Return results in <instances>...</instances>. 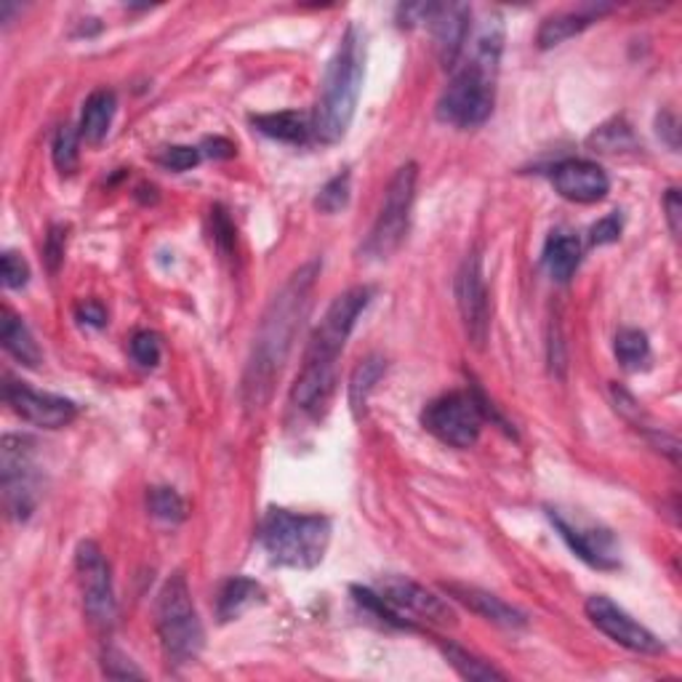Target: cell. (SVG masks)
Returning <instances> with one entry per match:
<instances>
[{
	"label": "cell",
	"instance_id": "obj_1",
	"mask_svg": "<svg viewBox=\"0 0 682 682\" xmlns=\"http://www.w3.org/2000/svg\"><path fill=\"white\" fill-rule=\"evenodd\" d=\"M318 275L320 262H309L296 270L286 280V286L273 296L262 323H258L254 350H251L243 374V403L251 410L264 408L273 397L275 378L280 376L283 365H286L296 331H299L307 315L309 294H312Z\"/></svg>",
	"mask_w": 682,
	"mask_h": 682
},
{
	"label": "cell",
	"instance_id": "obj_2",
	"mask_svg": "<svg viewBox=\"0 0 682 682\" xmlns=\"http://www.w3.org/2000/svg\"><path fill=\"white\" fill-rule=\"evenodd\" d=\"M365 75V46L355 28L341 37L337 54L326 69L323 91H320L318 112H315V134L320 142H341L355 118L360 88Z\"/></svg>",
	"mask_w": 682,
	"mask_h": 682
},
{
	"label": "cell",
	"instance_id": "obj_3",
	"mask_svg": "<svg viewBox=\"0 0 682 682\" xmlns=\"http://www.w3.org/2000/svg\"><path fill=\"white\" fill-rule=\"evenodd\" d=\"M258 541L275 565L309 571L323 563L331 541V520L320 515L270 509L258 526Z\"/></svg>",
	"mask_w": 682,
	"mask_h": 682
},
{
	"label": "cell",
	"instance_id": "obj_4",
	"mask_svg": "<svg viewBox=\"0 0 682 682\" xmlns=\"http://www.w3.org/2000/svg\"><path fill=\"white\" fill-rule=\"evenodd\" d=\"M498 56L470 52L453 67L451 84L438 102V118L457 129H477L491 118L496 102Z\"/></svg>",
	"mask_w": 682,
	"mask_h": 682
},
{
	"label": "cell",
	"instance_id": "obj_5",
	"mask_svg": "<svg viewBox=\"0 0 682 682\" xmlns=\"http://www.w3.org/2000/svg\"><path fill=\"white\" fill-rule=\"evenodd\" d=\"M155 627L170 664H189L204 650V622H200L198 608L189 595L185 573H174L163 584L155 603Z\"/></svg>",
	"mask_w": 682,
	"mask_h": 682
},
{
	"label": "cell",
	"instance_id": "obj_6",
	"mask_svg": "<svg viewBox=\"0 0 682 682\" xmlns=\"http://www.w3.org/2000/svg\"><path fill=\"white\" fill-rule=\"evenodd\" d=\"M416 182H419V166L416 163H406V166L395 170L393 182H389L387 193H384L376 222L363 243L365 256L387 258L400 249L403 240L408 235L410 211H414L416 200Z\"/></svg>",
	"mask_w": 682,
	"mask_h": 682
},
{
	"label": "cell",
	"instance_id": "obj_7",
	"mask_svg": "<svg viewBox=\"0 0 682 682\" xmlns=\"http://www.w3.org/2000/svg\"><path fill=\"white\" fill-rule=\"evenodd\" d=\"M371 296H374V290L369 286H355L333 299V305L326 309L323 320L309 337L305 365H337L358 318L371 305Z\"/></svg>",
	"mask_w": 682,
	"mask_h": 682
},
{
	"label": "cell",
	"instance_id": "obj_8",
	"mask_svg": "<svg viewBox=\"0 0 682 682\" xmlns=\"http://www.w3.org/2000/svg\"><path fill=\"white\" fill-rule=\"evenodd\" d=\"M421 425L440 443L451 448H472L483 432V414L472 393H448L432 400L421 414Z\"/></svg>",
	"mask_w": 682,
	"mask_h": 682
},
{
	"label": "cell",
	"instance_id": "obj_9",
	"mask_svg": "<svg viewBox=\"0 0 682 682\" xmlns=\"http://www.w3.org/2000/svg\"><path fill=\"white\" fill-rule=\"evenodd\" d=\"M6 509L14 520H28L37 504V472L33 464V440L22 435H6L0 451Z\"/></svg>",
	"mask_w": 682,
	"mask_h": 682
},
{
	"label": "cell",
	"instance_id": "obj_10",
	"mask_svg": "<svg viewBox=\"0 0 682 682\" xmlns=\"http://www.w3.org/2000/svg\"><path fill=\"white\" fill-rule=\"evenodd\" d=\"M75 571H78L80 595L88 622L99 629H110L116 624V592H112L110 565L102 549L94 541H84L75 552Z\"/></svg>",
	"mask_w": 682,
	"mask_h": 682
},
{
	"label": "cell",
	"instance_id": "obj_11",
	"mask_svg": "<svg viewBox=\"0 0 682 682\" xmlns=\"http://www.w3.org/2000/svg\"><path fill=\"white\" fill-rule=\"evenodd\" d=\"M457 305L466 337H470L477 350H483L491 331V301L488 288H485L483 264H480L475 251L466 254L457 273Z\"/></svg>",
	"mask_w": 682,
	"mask_h": 682
},
{
	"label": "cell",
	"instance_id": "obj_12",
	"mask_svg": "<svg viewBox=\"0 0 682 682\" xmlns=\"http://www.w3.org/2000/svg\"><path fill=\"white\" fill-rule=\"evenodd\" d=\"M586 616L595 627L603 631L605 637L618 642L622 648L635 650V653H646V656H659L664 653V642L653 635V631L637 624L627 610L618 608L610 597L605 595H592L586 600Z\"/></svg>",
	"mask_w": 682,
	"mask_h": 682
},
{
	"label": "cell",
	"instance_id": "obj_13",
	"mask_svg": "<svg viewBox=\"0 0 682 682\" xmlns=\"http://www.w3.org/2000/svg\"><path fill=\"white\" fill-rule=\"evenodd\" d=\"M3 400L9 403L11 410H14L16 416H22L28 425H35L41 429H62L73 425L75 416H78V406H75L73 400H67V397L37 393V389L28 387L24 382H14V378H6Z\"/></svg>",
	"mask_w": 682,
	"mask_h": 682
},
{
	"label": "cell",
	"instance_id": "obj_14",
	"mask_svg": "<svg viewBox=\"0 0 682 682\" xmlns=\"http://www.w3.org/2000/svg\"><path fill=\"white\" fill-rule=\"evenodd\" d=\"M378 595L387 600L397 614H403V616L425 618V622L438 624V627H448V624L457 622L451 605H448L443 597H438L435 592H429L427 586L416 584V581H410L406 576L384 579L382 592H378Z\"/></svg>",
	"mask_w": 682,
	"mask_h": 682
},
{
	"label": "cell",
	"instance_id": "obj_15",
	"mask_svg": "<svg viewBox=\"0 0 682 682\" xmlns=\"http://www.w3.org/2000/svg\"><path fill=\"white\" fill-rule=\"evenodd\" d=\"M470 19H472L470 6H461V3L429 6L427 24H429V30H432L440 62H443V67L448 69L457 67L459 56L461 52H464L466 37H470Z\"/></svg>",
	"mask_w": 682,
	"mask_h": 682
},
{
	"label": "cell",
	"instance_id": "obj_16",
	"mask_svg": "<svg viewBox=\"0 0 682 682\" xmlns=\"http://www.w3.org/2000/svg\"><path fill=\"white\" fill-rule=\"evenodd\" d=\"M552 185L571 204H597L608 195L610 179L592 161H563L552 168Z\"/></svg>",
	"mask_w": 682,
	"mask_h": 682
},
{
	"label": "cell",
	"instance_id": "obj_17",
	"mask_svg": "<svg viewBox=\"0 0 682 682\" xmlns=\"http://www.w3.org/2000/svg\"><path fill=\"white\" fill-rule=\"evenodd\" d=\"M549 520L552 526L560 530V536L568 541V547L579 554L584 563L592 568H616V554H614V539H610L608 530H595V528H579L573 522H568L558 509H549Z\"/></svg>",
	"mask_w": 682,
	"mask_h": 682
},
{
	"label": "cell",
	"instance_id": "obj_18",
	"mask_svg": "<svg viewBox=\"0 0 682 682\" xmlns=\"http://www.w3.org/2000/svg\"><path fill=\"white\" fill-rule=\"evenodd\" d=\"M333 384L337 365H301V374L296 376L288 395L290 410L299 416H318L333 393Z\"/></svg>",
	"mask_w": 682,
	"mask_h": 682
},
{
	"label": "cell",
	"instance_id": "obj_19",
	"mask_svg": "<svg viewBox=\"0 0 682 682\" xmlns=\"http://www.w3.org/2000/svg\"><path fill=\"white\" fill-rule=\"evenodd\" d=\"M446 592L453 600H459L461 605H466V608H470L472 614H477L480 618H485V622L496 624V627L520 629V627H526V624H528V618H526V614H522V610H517L515 605L504 603L502 597L491 595V592L477 590V586L446 584Z\"/></svg>",
	"mask_w": 682,
	"mask_h": 682
},
{
	"label": "cell",
	"instance_id": "obj_20",
	"mask_svg": "<svg viewBox=\"0 0 682 682\" xmlns=\"http://www.w3.org/2000/svg\"><path fill=\"white\" fill-rule=\"evenodd\" d=\"M608 11H610V6H605V3H586L576 11H563V14L549 16L541 22L536 43H539V48L560 46V43L571 41V37L584 33L586 28H592V24H595L600 16L608 14Z\"/></svg>",
	"mask_w": 682,
	"mask_h": 682
},
{
	"label": "cell",
	"instance_id": "obj_21",
	"mask_svg": "<svg viewBox=\"0 0 682 682\" xmlns=\"http://www.w3.org/2000/svg\"><path fill=\"white\" fill-rule=\"evenodd\" d=\"M0 341H3V350L9 352V355L14 360H19L22 365H28V369H35V365H41L43 352H41V346H37L33 331L24 326L22 318H16L14 312H9V309H3Z\"/></svg>",
	"mask_w": 682,
	"mask_h": 682
},
{
	"label": "cell",
	"instance_id": "obj_22",
	"mask_svg": "<svg viewBox=\"0 0 682 682\" xmlns=\"http://www.w3.org/2000/svg\"><path fill=\"white\" fill-rule=\"evenodd\" d=\"M251 123L256 125V131H262L264 136L277 139V142L288 144H305L309 134L315 131V125H309V118L305 112L296 110H283V112H270V116H254Z\"/></svg>",
	"mask_w": 682,
	"mask_h": 682
},
{
	"label": "cell",
	"instance_id": "obj_23",
	"mask_svg": "<svg viewBox=\"0 0 682 682\" xmlns=\"http://www.w3.org/2000/svg\"><path fill=\"white\" fill-rule=\"evenodd\" d=\"M264 600V590L256 584V581L235 576L230 579L219 592V603H217V614L222 622H235L245 614L249 608H254L256 603Z\"/></svg>",
	"mask_w": 682,
	"mask_h": 682
},
{
	"label": "cell",
	"instance_id": "obj_24",
	"mask_svg": "<svg viewBox=\"0 0 682 682\" xmlns=\"http://www.w3.org/2000/svg\"><path fill=\"white\" fill-rule=\"evenodd\" d=\"M116 110H118L116 94L94 91L91 97L86 99L84 116H80V136L91 144L102 142L107 131H110L112 118H116Z\"/></svg>",
	"mask_w": 682,
	"mask_h": 682
},
{
	"label": "cell",
	"instance_id": "obj_25",
	"mask_svg": "<svg viewBox=\"0 0 682 682\" xmlns=\"http://www.w3.org/2000/svg\"><path fill=\"white\" fill-rule=\"evenodd\" d=\"M581 264V243L573 235H552L544 245V267L558 283L571 280Z\"/></svg>",
	"mask_w": 682,
	"mask_h": 682
},
{
	"label": "cell",
	"instance_id": "obj_26",
	"mask_svg": "<svg viewBox=\"0 0 682 682\" xmlns=\"http://www.w3.org/2000/svg\"><path fill=\"white\" fill-rule=\"evenodd\" d=\"M384 371H387V360L378 358V355L365 358L363 363H360L358 369L352 371V376H350V408H352V416H355V419H363L365 416L369 395L374 393L376 382L384 376Z\"/></svg>",
	"mask_w": 682,
	"mask_h": 682
},
{
	"label": "cell",
	"instance_id": "obj_27",
	"mask_svg": "<svg viewBox=\"0 0 682 682\" xmlns=\"http://www.w3.org/2000/svg\"><path fill=\"white\" fill-rule=\"evenodd\" d=\"M440 648H443L448 664L457 669V672H459L464 680H472V682L507 680V674H504L502 669H496L494 664H488V661L477 659V656H472L470 650L459 648L457 642H440Z\"/></svg>",
	"mask_w": 682,
	"mask_h": 682
},
{
	"label": "cell",
	"instance_id": "obj_28",
	"mask_svg": "<svg viewBox=\"0 0 682 682\" xmlns=\"http://www.w3.org/2000/svg\"><path fill=\"white\" fill-rule=\"evenodd\" d=\"M616 358L624 369L637 371L642 365H648L650 360V341L642 331L637 328H622L616 333Z\"/></svg>",
	"mask_w": 682,
	"mask_h": 682
},
{
	"label": "cell",
	"instance_id": "obj_29",
	"mask_svg": "<svg viewBox=\"0 0 682 682\" xmlns=\"http://www.w3.org/2000/svg\"><path fill=\"white\" fill-rule=\"evenodd\" d=\"M590 147L600 150V153H618V150L635 147V134L624 120H610L590 136Z\"/></svg>",
	"mask_w": 682,
	"mask_h": 682
},
{
	"label": "cell",
	"instance_id": "obj_30",
	"mask_svg": "<svg viewBox=\"0 0 682 682\" xmlns=\"http://www.w3.org/2000/svg\"><path fill=\"white\" fill-rule=\"evenodd\" d=\"M350 193H352V176L350 170H341V174L333 176L331 182H326L323 189L315 198V208L323 213H339L341 208H346L350 204Z\"/></svg>",
	"mask_w": 682,
	"mask_h": 682
},
{
	"label": "cell",
	"instance_id": "obj_31",
	"mask_svg": "<svg viewBox=\"0 0 682 682\" xmlns=\"http://www.w3.org/2000/svg\"><path fill=\"white\" fill-rule=\"evenodd\" d=\"M78 142H80V134L73 129V125H62L59 131H56L54 136V163L56 168L62 170V174H73L75 168H78Z\"/></svg>",
	"mask_w": 682,
	"mask_h": 682
},
{
	"label": "cell",
	"instance_id": "obj_32",
	"mask_svg": "<svg viewBox=\"0 0 682 682\" xmlns=\"http://www.w3.org/2000/svg\"><path fill=\"white\" fill-rule=\"evenodd\" d=\"M147 507L157 520L179 522L185 520V502L174 488H153L147 494Z\"/></svg>",
	"mask_w": 682,
	"mask_h": 682
},
{
	"label": "cell",
	"instance_id": "obj_33",
	"mask_svg": "<svg viewBox=\"0 0 682 682\" xmlns=\"http://www.w3.org/2000/svg\"><path fill=\"white\" fill-rule=\"evenodd\" d=\"M161 337L153 331H136L134 339H131V355H134V360L139 365H144V369H155L157 360H161Z\"/></svg>",
	"mask_w": 682,
	"mask_h": 682
},
{
	"label": "cell",
	"instance_id": "obj_34",
	"mask_svg": "<svg viewBox=\"0 0 682 682\" xmlns=\"http://www.w3.org/2000/svg\"><path fill=\"white\" fill-rule=\"evenodd\" d=\"M198 161H200V150L198 147H185V144L166 147L161 155H157V163H161L163 168L176 170V174L195 168L198 166Z\"/></svg>",
	"mask_w": 682,
	"mask_h": 682
},
{
	"label": "cell",
	"instance_id": "obj_35",
	"mask_svg": "<svg viewBox=\"0 0 682 682\" xmlns=\"http://www.w3.org/2000/svg\"><path fill=\"white\" fill-rule=\"evenodd\" d=\"M0 270H3V286L16 290L24 288L30 280V267L22 256L14 254V251H6L3 258H0Z\"/></svg>",
	"mask_w": 682,
	"mask_h": 682
},
{
	"label": "cell",
	"instance_id": "obj_36",
	"mask_svg": "<svg viewBox=\"0 0 682 682\" xmlns=\"http://www.w3.org/2000/svg\"><path fill=\"white\" fill-rule=\"evenodd\" d=\"M622 230H624L622 217H618V213H608V217H603L600 222L592 224V230H590L592 245L616 243V240L622 238Z\"/></svg>",
	"mask_w": 682,
	"mask_h": 682
},
{
	"label": "cell",
	"instance_id": "obj_37",
	"mask_svg": "<svg viewBox=\"0 0 682 682\" xmlns=\"http://www.w3.org/2000/svg\"><path fill=\"white\" fill-rule=\"evenodd\" d=\"M102 667H105V674H107V678H116V680L144 678L142 669H136L134 664H131L129 659H125L123 653H118V650H107Z\"/></svg>",
	"mask_w": 682,
	"mask_h": 682
},
{
	"label": "cell",
	"instance_id": "obj_38",
	"mask_svg": "<svg viewBox=\"0 0 682 682\" xmlns=\"http://www.w3.org/2000/svg\"><path fill=\"white\" fill-rule=\"evenodd\" d=\"M664 211H667L669 230H672L674 238H680V230H682V200H680V189L678 187L667 189Z\"/></svg>",
	"mask_w": 682,
	"mask_h": 682
},
{
	"label": "cell",
	"instance_id": "obj_39",
	"mask_svg": "<svg viewBox=\"0 0 682 682\" xmlns=\"http://www.w3.org/2000/svg\"><path fill=\"white\" fill-rule=\"evenodd\" d=\"M213 235H217V243L219 249L224 251V254H230V249L235 245V227L230 224V219L224 217V211L213 213Z\"/></svg>",
	"mask_w": 682,
	"mask_h": 682
},
{
	"label": "cell",
	"instance_id": "obj_40",
	"mask_svg": "<svg viewBox=\"0 0 682 682\" xmlns=\"http://www.w3.org/2000/svg\"><path fill=\"white\" fill-rule=\"evenodd\" d=\"M62 256H65V230H62V227H52V235L46 240V258L52 273L59 270Z\"/></svg>",
	"mask_w": 682,
	"mask_h": 682
},
{
	"label": "cell",
	"instance_id": "obj_41",
	"mask_svg": "<svg viewBox=\"0 0 682 682\" xmlns=\"http://www.w3.org/2000/svg\"><path fill=\"white\" fill-rule=\"evenodd\" d=\"M75 312H78L80 323H86V326L102 328L107 323L105 307L99 305V301H94V299H86L84 305H78V309H75Z\"/></svg>",
	"mask_w": 682,
	"mask_h": 682
},
{
	"label": "cell",
	"instance_id": "obj_42",
	"mask_svg": "<svg viewBox=\"0 0 682 682\" xmlns=\"http://www.w3.org/2000/svg\"><path fill=\"white\" fill-rule=\"evenodd\" d=\"M204 147H206V155H211V157H232L235 155V147H232V144L222 136L208 139Z\"/></svg>",
	"mask_w": 682,
	"mask_h": 682
}]
</instances>
